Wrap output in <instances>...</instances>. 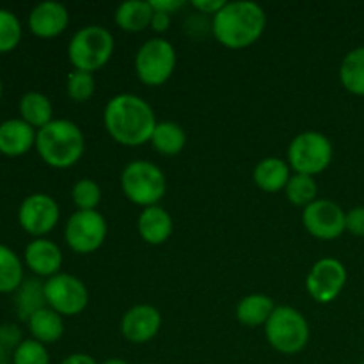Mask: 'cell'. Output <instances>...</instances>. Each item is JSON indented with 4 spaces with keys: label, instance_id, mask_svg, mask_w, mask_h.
<instances>
[{
    "label": "cell",
    "instance_id": "12",
    "mask_svg": "<svg viewBox=\"0 0 364 364\" xmlns=\"http://www.w3.org/2000/svg\"><path fill=\"white\" fill-rule=\"evenodd\" d=\"M348 274L343 263L336 258H320L313 263L306 276V291L318 304H331L336 301L347 284Z\"/></svg>",
    "mask_w": 364,
    "mask_h": 364
},
{
    "label": "cell",
    "instance_id": "19",
    "mask_svg": "<svg viewBox=\"0 0 364 364\" xmlns=\"http://www.w3.org/2000/svg\"><path fill=\"white\" fill-rule=\"evenodd\" d=\"M291 178V169L287 160L279 156H265L259 160L252 171V180L259 191L267 194H277L284 192L288 181Z\"/></svg>",
    "mask_w": 364,
    "mask_h": 364
},
{
    "label": "cell",
    "instance_id": "32",
    "mask_svg": "<svg viewBox=\"0 0 364 364\" xmlns=\"http://www.w3.org/2000/svg\"><path fill=\"white\" fill-rule=\"evenodd\" d=\"M11 364H50L48 348L46 345L28 338V340L21 341L16 350L13 352Z\"/></svg>",
    "mask_w": 364,
    "mask_h": 364
},
{
    "label": "cell",
    "instance_id": "28",
    "mask_svg": "<svg viewBox=\"0 0 364 364\" xmlns=\"http://www.w3.org/2000/svg\"><path fill=\"white\" fill-rule=\"evenodd\" d=\"M284 194H287V199L291 205L301 206L304 210L306 206L318 199V185H316V180L313 176L294 173L287 188H284Z\"/></svg>",
    "mask_w": 364,
    "mask_h": 364
},
{
    "label": "cell",
    "instance_id": "5",
    "mask_svg": "<svg viewBox=\"0 0 364 364\" xmlns=\"http://www.w3.org/2000/svg\"><path fill=\"white\" fill-rule=\"evenodd\" d=\"M124 198L135 206L149 208L160 205L167 194V178L156 164L149 160H132L119 176Z\"/></svg>",
    "mask_w": 364,
    "mask_h": 364
},
{
    "label": "cell",
    "instance_id": "13",
    "mask_svg": "<svg viewBox=\"0 0 364 364\" xmlns=\"http://www.w3.org/2000/svg\"><path fill=\"white\" fill-rule=\"evenodd\" d=\"M345 217L347 212L333 199H316L311 205L302 210V226L316 240H336L345 230Z\"/></svg>",
    "mask_w": 364,
    "mask_h": 364
},
{
    "label": "cell",
    "instance_id": "26",
    "mask_svg": "<svg viewBox=\"0 0 364 364\" xmlns=\"http://www.w3.org/2000/svg\"><path fill=\"white\" fill-rule=\"evenodd\" d=\"M340 82L350 95L364 96V46L350 50L341 59Z\"/></svg>",
    "mask_w": 364,
    "mask_h": 364
},
{
    "label": "cell",
    "instance_id": "1",
    "mask_svg": "<svg viewBox=\"0 0 364 364\" xmlns=\"http://www.w3.org/2000/svg\"><path fill=\"white\" fill-rule=\"evenodd\" d=\"M153 107L134 92H119L105 103L103 127L117 144L139 148L151 139L156 127Z\"/></svg>",
    "mask_w": 364,
    "mask_h": 364
},
{
    "label": "cell",
    "instance_id": "14",
    "mask_svg": "<svg viewBox=\"0 0 364 364\" xmlns=\"http://www.w3.org/2000/svg\"><path fill=\"white\" fill-rule=\"evenodd\" d=\"M162 329V315L151 304H135L121 316V336L134 345L149 343Z\"/></svg>",
    "mask_w": 364,
    "mask_h": 364
},
{
    "label": "cell",
    "instance_id": "23",
    "mask_svg": "<svg viewBox=\"0 0 364 364\" xmlns=\"http://www.w3.org/2000/svg\"><path fill=\"white\" fill-rule=\"evenodd\" d=\"M149 144L160 155L176 156L187 144V134L176 121H159L149 139Z\"/></svg>",
    "mask_w": 364,
    "mask_h": 364
},
{
    "label": "cell",
    "instance_id": "7",
    "mask_svg": "<svg viewBox=\"0 0 364 364\" xmlns=\"http://www.w3.org/2000/svg\"><path fill=\"white\" fill-rule=\"evenodd\" d=\"M334 148L326 134L316 130H306L295 135L287 149V162L297 174L318 176L331 166Z\"/></svg>",
    "mask_w": 364,
    "mask_h": 364
},
{
    "label": "cell",
    "instance_id": "3",
    "mask_svg": "<svg viewBox=\"0 0 364 364\" xmlns=\"http://www.w3.org/2000/svg\"><path fill=\"white\" fill-rule=\"evenodd\" d=\"M36 151L53 169L73 167L84 156V132L73 121L55 117L36 134Z\"/></svg>",
    "mask_w": 364,
    "mask_h": 364
},
{
    "label": "cell",
    "instance_id": "34",
    "mask_svg": "<svg viewBox=\"0 0 364 364\" xmlns=\"http://www.w3.org/2000/svg\"><path fill=\"white\" fill-rule=\"evenodd\" d=\"M21 341H23V338H21L20 327L14 326V323H4V326H0V345L4 348L14 352Z\"/></svg>",
    "mask_w": 364,
    "mask_h": 364
},
{
    "label": "cell",
    "instance_id": "43",
    "mask_svg": "<svg viewBox=\"0 0 364 364\" xmlns=\"http://www.w3.org/2000/svg\"><path fill=\"white\" fill-rule=\"evenodd\" d=\"M359 364H364V359H363V361H361V363H359Z\"/></svg>",
    "mask_w": 364,
    "mask_h": 364
},
{
    "label": "cell",
    "instance_id": "2",
    "mask_svg": "<svg viewBox=\"0 0 364 364\" xmlns=\"http://www.w3.org/2000/svg\"><path fill=\"white\" fill-rule=\"evenodd\" d=\"M267 28V13L251 0H235L212 18V36L228 50H245L256 45Z\"/></svg>",
    "mask_w": 364,
    "mask_h": 364
},
{
    "label": "cell",
    "instance_id": "21",
    "mask_svg": "<svg viewBox=\"0 0 364 364\" xmlns=\"http://www.w3.org/2000/svg\"><path fill=\"white\" fill-rule=\"evenodd\" d=\"M276 308L277 306L269 295L251 294L240 299L235 309V316L245 327H265Z\"/></svg>",
    "mask_w": 364,
    "mask_h": 364
},
{
    "label": "cell",
    "instance_id": "30",
    "mask_svg": "<svg viewBox=\"0 0 364 364\" xmlns=\"http://www.w3.org/2000/svg\"><path fill=\"white\" fill-rule=\"evenodd\" d=\"M96 91L95 73L73 70L66 77V95L75 103H85L92 98Z\"/></svg>",
    "mask_w": 364,
    "mask_h": 364
},
{
    "label": "cell",
    "instance_id": "10",
    "mask_svg": "<svg viewBox=\"0 0 364 364\" xmlns=\"http://www.w3.org/2000/svg\"><path fill=\"white\" fill-rule=\"evenodd\" d=\"M46 306L60 316H78L89 304V290L80 277L59 272L45 281Z\"/></svg>",
    "mask_w": 364,
    "mask_h": 364
},
{
    "label": "cell",
    "instance_id": "27",
    "mask_svg": "<svg viewBox=\"0 0 364 364\" xmlns=\"http://www.w3.org/2000/svg\"><path fill=\"white\" fill-rule=\"evenodd\" d=\"M23 279V262L20 256L0 244V294H14Z\"/></svg>",
    "mask_w": 364,
    "mask_h": 364
},
{
    "label": "cell",
    "instance_id": "35",
    "mask_svg": "<svg viewBox=\"0 0 364 364\" xmlns=\"http://www.w3.org/2000/svg\"><path fill=\"white\" fill-rule=\"evenodd\" d=\"M345 230L354 237H364V206H354L345 217Z\"/></svg>",
    "mask_w": 364,
    "mask_h": 364
},
{
    "label": "cell",
    "instance_id": "17",
    "mask_svg": "<svg viewBox=\"0 0 364 364\" xmlns=\"http://www.w3.org/2000/svg\"><path fill=\"white\" fill-rule=\"evenodd\" d=\"M38 130L21 117H11L0 123V153L6 156H21L36 148Z\"/></svg>",
    "mask_w": 364,
    "mask_h": 364
},
{
    "label": "cell",
    "instance_id": "22",
    "mask_svg": "<svg viewBox=\"0 0 364 364\" xmlns=\"http://www.w3.org/2000/svg\"><path fill=\"white\" fill-rule=\"evenodd\" d=\"M27 326L28 331H31L32 340L39 341L43 345L57 343L64 334V318L48 306L36 311L27 320Z\"/></svg>",
    "mask_w": 364,
    "mask_h": 364
},
{
    "label": "cell",
    "instance_id": "25",
    "mask_svg": "<svg viewBox=\"0 0 364 364\" xmlns=\"http://www.w3.org/2000/svg\"><path fill=\"white\" fill-rule=\"evenodd\" d=\"M18 110H20L21 119L31 124L32 128H36V130L46 127L50 121L55 119L53 117L52 100L39 91L25 92L20 98V103H18Z\"/></svg>",
    "mask_w": 364,
    "mask_h": 364
},
{
    "label": "cell",
    "instance_id": "37",
    "mask_svg": "<svg viewBox=\"0 0 364 364\" xmlns=\"http://www.w3.org/2000/svg\"><path fill=\"white\" fill-rule=\"evenodd\" d=\"M149 2H151L153 11L167 13V14H171V16L187 6V2H183V0H149Z\"/></svg>",
    "mask_w": 364,
    "mask_h": 364
},
{
    "label": "cell",
    "instance_id": "11",
    "mask_svg": "<svg viewBox=\"0 0 364 364\" xmlns=\"http://www.w3.org/2000/svg\"><path fill=\"white\" fill-rule=\"evenodd\" d=\"M60 219L59 203L45 192H34L23 198L18 206V223L21 230L34 238L52 233Z\"/></svg>",
    "mask_w": 364,
    "mask_h": 364
},
{
    "label": "cell",
    "instance_id": "39",
    "mask_svg": "<svg viewBox=\"0 0 364 364\" xmlns=\"http://www.w3.org/2000/svg\"><path fill=\"white\" fill-rule=\"evenodd\" d=\"M60 364H98L92 355L84 354V352H75V354L66 355V358L60 361Z\"/></svg>",
    "mask_w": 364,
    "mask_h": 364
},
{
    "label": "cell",
    "instance_id": "18",
    "mask_svg": "<svg viewBox=\"0 0 364 364\" xmlns=\"http://www.w3.org/2000/svg\"><path fill=\"white\" fill-rule=\"evenodd\" d=\"M137 231L146 244L162 245L169 240L174 231L173 217L160 205L142 208L137 219Z\"/></svg>",
    "mask_w": 364,
    "mask_h": 364
},
{
    "label": "cell",
    "instance_id": "44",
    "mask_svg": "<svg viewBox=\"0 0 364 364\" xmlns=\"http://www.w3.org/2000/svg\"><path fill=\"white\" fill-rule=\"evenodd\" d=\"M0 364H9V363H0Z\"/></svg>",
    "mask_w": 364,
    "mask_h": 364
},
{
    "label": "cell",
    "instance_id": "36",
    "mask_svg": "<svg viewBox=\"0 0 364 364\" xmlns=\"http://www.w3.org/2000/svg\"><path fill=\"white\" fill-rule=\"evenodd\" d=\"M188 6L196 11V13H201L205 16L213 18L224 6H226V0H192Z\"/></svg>",
    "mask_w": 364,
    "mask_h": 364
},
{
    "label": "cell",
    "instance_id": "4",
    "mask_svg": "<svg viewBox=\"0 0 364 364\" xmlns=\"http://www.w3.org/2000/svg\"><path fill=\"white\" fill-rule=\"evenodd\" d=\"M114 43L112 32L103 25H85L71 36L68 43V60L73 70L96 73L112 59Z\"/></svg>",
    "mask_w": 364,
    "mask_h": 364
},
{
    "label": "cell",
    "instance_id": "33",
    "mask_svg": "<svg viewBox=\"0 0 364 364\" xmlns=\"http://www.w3.org/2000/svg\"><path fill=\"white\" fill-rule=\"evenodd\" d=\"M181 32H183L187 38L199 41V39H205L206 36L212 34V18L205 16L201 13H191L183 20L181 25Z\"/></svg>",
    "mask_w": 364,
    "mask_h": 364
},
{
    "label": "cell",
    "instance_id": "20",
    "mask_svg": "<svg viewBox=\"0 0 364 364\" xmlns=\"http://www.w3.org/2000/svg\"><path fill=\"white\" fill-rule=\"evenodd\" d=\"M153 13L155 11H153L149 0H127L116 7L114 21L123 32L137 34V32L149 28Z\"/></svg>",
    "mask_w": 364,
    "mask_h": 364
},
{
    "label": "cell",
    "instance_id": "16",
    "mask_svg": "<svg viewBox=\"0 0 364 364\" xmlns=\"http://www.w3.org/2000/svg\"><path fill=\"white\" fill-rule=\"evenodd\" d=\"M23 262L39 279H50L63 269V251L50 238H32L23 251Z\"/></svg>",
    "mask_w": 364,
    "mask_h": 364
},
{
    "label": "cell",
    "instance_id": "15",
    "mask_svg": "<svg viewBox=\"0 0 364 364\" xmlns=\"http://www.w3.org/2000/svg\"><path fill=\"white\" fill-rule=\"evenodd\" d=\"M70 25V11L55 0H43L28 13V28L41 39H52L64 34Z\"/></svg>",
    "mask_w": 364,
    "mask_h": 364
},
{
    "label": "cell",
    "instance_id": "40",
    "mask_svg": "<svg viewBox=\"0 0 364 364\" xmlns=\"http://www.w3.org/2000/svg\"><path fill=\"white\" fill-rule=\"evenodd\" d=\"M102 364H128V363L121 358H110V359H105Z\"/></svg>",
    "mask_w": 364,
    "mask_h": 364
},
{
    "label": "cell",
    "instance_id": "6",
    "mask_svg": "<svg viewBox=\"0 0 364 364\" xmlns=\"http://www.w3.org/2000/svg\"><path fill=\"white\" fill-rule=\"evenodd\" d=\"M263 331L270 347L283 355L302 352L311 338L308 318L294 306H277Z\"/></svg>",
    "mask_w": 364,
    "mask_h": 364
},
{
    "label": "cell",
    "instance_id": "8",
    "mask_svg": "<svg viewBox=\"0 0 364 364\" xmlns=\"http://www.w3.org/2000/svg\"><path fill=\"white\" fill-rule=\"evenodd\" d=\"M178 55L173 43L166 38H149L139 46L134 59V70L139 80L148 87H160L173 77Z\"/></svg>",
    "mask_w": 364,
    "mask_h": 364
},
{
    "label": "cell",
    "instance_id": "42",
    "mask_svg": "<svg viewBox=\"0 0 364 364\" xmlns=\"http://www.w3.org/2000/svg\"><path fill=\"white\" fill-rule=\"evenodd\" d=\"M142 364H155V363H142Z\"/></svg>",
    "mask_w": 364,
    "mask_h": 364
},
{
    "label": "cell",
    "instance_id": "38",
    "mask_svg": "<svg viewBox=\"0 0 364 364\" xmlns=\"http://www.w3.org/2000/svg\"><path fill=\"white\" fill-rule=\"evenodd\" d=\"M169 27H171V14L155 11V13H153L151 25H149V28H151L155 34H159L160 38H162V34H166V32L169 31Z\"/></svg>",
    "mask_w": 364,
    "mask_h": 364
},
{
    "label": "cell",
    "instance_id": "31",
    "mask_svg": "<svg viewBox=\"0 0 364 364\" xmlns=\"http://www.w3.org/2000/svg\"><path fill=\"white\" fill-rule=\"evenodd\" d=\"M23 36L20 18L9 9L0 7V53L16 48Z\"/></svg>",
    "mask_w": 364,
    "mask_h": 364
},
{
    "label": "cell",
    "instance_id": "41",
    "mask_svg": "<svg viewBox=\"0 0 364 364\" xmlns=\"http://www.w3.org/2000/svg\"><path fill=\"white\" fill-rule=\"evenodd\" d=\"M2 91H4V85H2V78H0V98H2Z\"/></svg>",
    "mask_w": 364,
    "mask_h": 364
},
{
    "label": "cell",
    "instance_id": "9",
    "mask_svg": "<svg viewBox=\"0 0 364 364\" xmlns=\"http://www.w3.org/2000/svg\"><path fill=\"white\" fill-rule=\"evenodd\" d=\"M109 226L98 210L71 213L64 226V242L77 255H92L107 240Z\"/></svg>",
    "mask_w": 364,
    "mask_h": 364
},
{
    "label": "cell",
    "instance_id": "29",
    "mask_svg": "<svg viewBox=\"0 0 364 364\" xmlns=\"http://www.w3.org/2000/svg\"><path fill=\"white\" fill-rule=\"evenodd\" d=\"M71 199L77 210H82V212L98 210L102 203V187L92 178H80L71 187Z\"/></svg>",
    "mask_w": 364,
    "mask_h": 364
},
{
    "label": "cell",
    "instance_id": "24",
    "mask_svg": "<svg viewBox=\"0 0 364 364\" xmlns=\"http://www.w3.org/2000/svg\"><path fill=\"white\" fill-rule=\"evenodd\" d=\"M14 308L23 322H27L36 311L46 308L45 281H41L39 277L23 279L20 288L14 291Z\"/></svg>",
    "mask_w": 364,
    "mask_h": 364
}]
</instances>
